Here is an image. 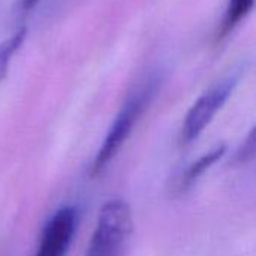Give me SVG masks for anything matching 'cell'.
<instances>
[{
  "label": "cell",
  "instance_id": "cell-1",
  "mask_svg": "<svg viewBox=\"0 0 256 256\" xmlns=\"http://www.w3.org/2000/svg\"><path fill=\"white\" fill-rule=\"evenodd\" d=\"M162 82V75L159 72L147 74L142 80L135 84L123 100L117 116L114 117L102 146L99 147L94 160L92 164V176H100L105 168L112 162L117 153L122 150L123 144L130 136L134 128L141 120L150 104L153 102L156 93L159 92Z\"/></svg>",
  "mask_w": 256,
  "mask_h": 256
},
{
  "label": "cell",
  "instance_id": "cell-2",
  "mask_svg": "<svg viewBox=\"0 0 256 256\" xmlns=\"http://www.w3.org/2000/svg\"><path fill=\"white\" fill-rule=\"evenodd\" d=\"M132 230L134 220L129 204L122 198L108 200L99 210L96 228L84 256H122Z\"/></svg>",
  "mask_w": 256,
  "mask_h": 256
},
{
  "label": "cell",
  "instance_id": "cell-3",
  "mask_svg": "<svg viewBox=\"0 0 256 256\" xmlns=\"http://www.w3.org/2000/svg\"><path fill=\"white\" fill-rule=\"evenodd\" d=\"M237 82H238V75L231 74L226 78L213 84L195 100V104L188 111L180 130L182 146H188L194 142L204 132V129L212 123V120L219 112V110H222V106L230 99Z\"/></svg>",
  "mask_w": 256,
  "mask_h": 256
},
{
  "label": "cell",
  "instance_id": "cell-4",
  "mask_svg": "<svg viewBox=\"0 0 256 256\" xmlns=\"http://www.w3.org/2000/svg\"><path fill=\"white\" fill-rule=\"evenodd\" d=\"M78 214L74 207H62L48 220L34 256H66L76 230Z\"/></svg>",
  "mask_w": 256,
  "mask_h": 256
},
{
  "label": "cell",
  "instance_id": "cell-5",
  "mask_svg": "<svg viewBox=\"0 0 256 256\" xmlns=\"http://www.w3.org/2000/svg\"><path fill=\"white\" fill-rule=\"evenodd\" d=\"M255 0H228L225 15L218 32V39L220 40L231 34L237 28V26L252 12Z\"/></svg>",
  "mask_w": 256,
  "mask_h": 256
},
{
  "label": "cell",
  "instance_id": "cell-6",
  "mask_svg": "<svg viewBox=\"0 0 256 256\" xmlns=\"http://www.w3.org/2000/svg\"><path fill=\"white\" fill-rule=\"evenodd\" d=\"M225 152H226V147L225 146H219V147L213 148L212 152L206 153L204 156H201L200 159H196L194 164H190V166L183 174L182 184H180L182 190H186L190 186H194L195 182H198L204 176V172L207 170H210L218 160L222 159V156L225 154Z\"/></svg>",
  "mask_w": 256,
  "mask_h": 256
},
{
  "label": "cell",
  "instance_id": "cell-7",
  "mask_svg": "<svg viewBox=\"0 0 256 256\" xmlns=\"http://www.w3.org/2000/svg\"><path fill=\"white\" fill-rule=\"evenodd\" d=\"M26 38V28H20L6 39L0 40V80L6 75L9 64L15 56V52L21 48Z\"/></svg>",
  "mask_w": 256,
  "mask_h": 256
},
{
  "label": "cell",
  "instance_id": "cell-8",
  "mask_svg": "<svg viewBox=\"0 0 256 256\" xmlns=\"http://www.w3.org/2000/svg\"><path fill=\"white\" fill-rule=\"evenodd\" d=\"M20 2H21L22 10H30V9H33V8L38 4L39 0H20Z\"/></svg>",
  "mask_w": 256,
  "mask_h": 256
}]
</instances>
